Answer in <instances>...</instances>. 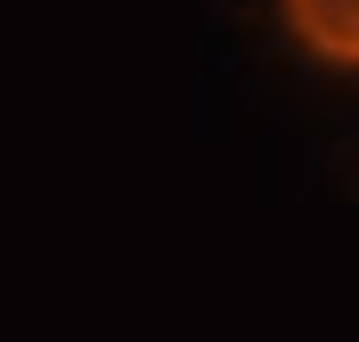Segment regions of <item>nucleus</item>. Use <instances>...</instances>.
<instances>
[{
	"label": "nucleus",
	"instance_id": "f257e3e1",
	"mask_svg": "<svg viewBox=\"0 0 359 342\" xmlns=\"http://www.w3.org/2000/svg\"><path fill=\"white\" fill-rule=\"evenodd\" d=\"M278 24L311 66L359 73V0H278Z\"/></svg>",
	"mask_w": 359,
	"mask_h": 342
}]
</instances>
